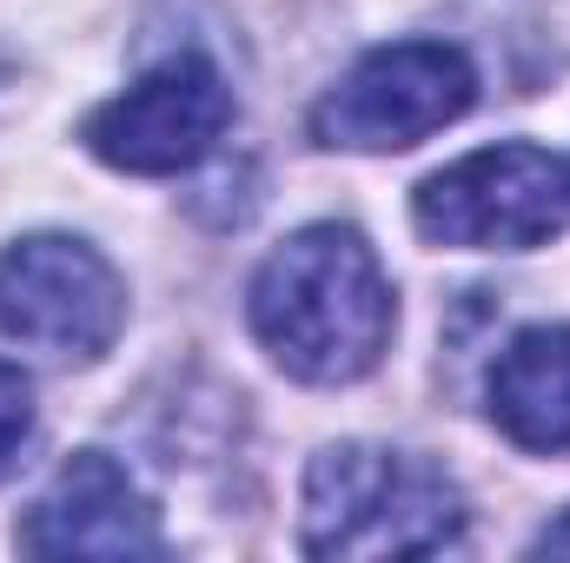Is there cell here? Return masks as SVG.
<instances>
[{
    "label": "cell",
    "mask_w": 570,
    "mask_h": 563,
    "mask_svg": "<svg viewBox=\"0 0 570 563\" xmlns=\"http://www.w3.org/2000/svg\"><path fill=\"white\" fill-rule=\"evenodd\" d=\"M484 405L518 451H570V325H524L498 352Z\"/></svg>",
    "instance_id": "obj_8"
},
{
    "label": "cell",
    "mask_w": 570,
    "mask_h": 563,
    "mask_svg": "<svg viewBox=\"0 0 570 563\" xmlns=\"http://www.w3.org/2000/svg\"><path fill=\"white\" fill-rule=\"evenodd\" d=\"M412 219L431 246H458V253L551 246L570 226V166L531 140L464 152L412 192Z\"/></svg>",
    "instance_id": "obj_4"
},
{
    "label": "cell",
    "mask_w": 570,
    "mask_h": 563,
    "mask_svg": "<svg viewBox=\"0 0 570 563\" xmlns=\"http://www.w3.org/2000/svg\"><path fill=\"white\" fill-rule=\"evenodd\" d=\"M531 557H570V511L558 517V524H544V531H538Z\"/></svg>",
    "instance_id": "obj_10"
},
{
    "label": "cell",
    "mask_w": 570,
    "mask_h": 563,
    "mask_svg": "<svg viewBox=\"0 0 570 563\" xmlns=\"http://www.w3.org/2000/svg\"><path fill=\"white\" fill-rule=\"evenodd\" d=\"M298 544L305 557L332 563L444 557L464 544V491L419 451H392L365 437L325 444L305 464Z\"/></svg>",
    "instance_id": "obj_2"
},
{
    "label": "cell",
    "mask_w": 570,
    "mask_h": 563,
    "mask_svg": "<svg viewBox=\"0 0 570 563\" xmlns=\"http://www.w3.org/2000/svg\"><path fill=\"white\" fill-rule=\"evenodd\" d=\"M233 127V87L213 60L199 53H173L153 73H140L127 93H114L107 107L87 113L80 140L94 159H107L114 172H140L166 179L199 166Z\"/></svg>",
    "instance_id": "obj_6"
},
{
    "label": "cell",
    "mask_w": 570,
    "mask_h": 563,
    "mask_svg": "<svg viewBox=\"0 0 570 563\" xmlns=\"http://www.w3.org/2000/svg\"><path fill=\"white\" fill-rule=\"evenodd\" d=\"M33 444V385L20 365L0 358V477L20 464V451Z\"/></svg>",
    "instance_id": "obj_9"
},
{
    "label": "cell",
    "mask_w": 570,
    "mask_h": 563,
    "mask_svg": "<svg viewBox=\"0 0 570 563\" xmlns=\"http://www.w3.org/2000/svg\"><path fill=\"white\" fill-rule=\"evenodd\" d=\"M478 100V67L451 40H392L372 47L338 87L312 107V140L332 152H405L444 134Z\"/></svg>",
    "instance_id": "obj_5"
},
{
    "label": "cell",
    "mask_w": 570,
    "mask_h": 563,
    "mask_svg": "<svg viewBox=\"0 0 570 563\" xmlns=\"http://www.w3.org/2000/svg\"><path fill=\"white\" fill-rule=\"evenodd\" d=\"M159 511L134 484V471L107 451H80L53 471L40 504L20 524L27 557H159Z\"/></svg>",
    "instance_id": "obj_7"
},
{
    "label": "cell",
    "mask_w": 570,
    "mask_h": 563,
    "mask_svg": "<svg viewBox=\"0 0 570 563\" xmlns=\"http://www.w3.org/2000/svg\"><path fill=\"white\" fill-rule=\"evenodd\" d=\"M246 318L285 378L352 385L379 372L399 325V298L372 239L358 226L325 219V226H298L266 253L246 292Z\"/></svg>",
    "instance_id": "obj_1"
},
{
    "label": "cell",
    "mask_w": 570,
    "mask_h": 563,
    "mask_svg": "<svg viewBox=\"0 0 570 563\" xmlns=\"http://www.w3.org/2000/svg\"><path fill=\"white\" fill-rule=\"evenodd\" d=\"M127 325V279L73 233H33L0 253V352L33 365H94Z\"/></svg>",
    "instance_id": "obj_3"
}]
</instances>
